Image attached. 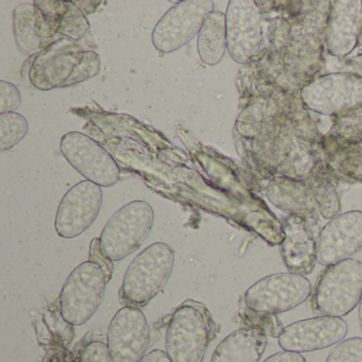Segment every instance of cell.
I'll return each instance as SVG.
<instances>
[{"label": "cell", "instance_id": "1", "mask_svg": "<svg viewBox=\"0 0 362 362\" xmlns=\"http://www.w3.org/2000/svg\"><path fill=\"white\" fill-rule=\"evenodd\" d=\"M101 61L92 50H84L73 40L61 37L33 59L29 80L35 88L52 90L81 83L98 75Z\"/></svg>", "mask_w": 362, "mask_h": 362}, {"label": "cell", "instance_id": "2", "mask_svg": "<svg viewBox=\"0 0 362 362\" xmlns=\"http://www.w3.org/2000/svg\"><path fill=\"white\" fill-rule=\"evenodd\" d=\"M216 324L201 303L186 300L173 313L166 332V353L173 362H202Z\"/></svg>", "mask_w": 362, "mask_h": 362}, {"label": "cell", "instance_id": "3", "mask_svg": "<svg viewBox=\"0 0 362 362\" xmlns=\"http://www.w3.org/2000/svg\"><path fill=\"white\" fill-rule=\"evenodd\" d=\"M362 298V262L346 259L325 267L311 291L310 306L317 317H341Z\"/></svg>", "mask_w": 362, "mask_h": 362}, {"label": "cell", "instance_id": "4", "mask_svg": "<svg viewBox=\"0 0 362 362\" xmlns=\"http://www.w3.org/2000/svg\"><path fill=\"white\" fill-rule=\"evenodd\" d=\"M175 251L165 243L146 247L129 264L119 298L126 306L141 307L152 300L173 272Z\"/></svg>", "mask_w": 362, "mask_h": 362}, {"label": "cell", "instance_id": "5", "mask_svg": "<svg viewBox=\"0 0 362 362\" xmlns=\"http://www.w3.org/2000/svg\"><path fill=\"white\" fill-rule=\"evenodd\" d=\"M154 213L146 201L136 200L118 209L105 224L101 249L112 262H119L136 251L153 226Z\"/></svg>", "mask_w": 362, "mask_h": 362}, {"label": "cell", "instance_id": "6", "mask_svg": "<svg viewBox=\"0 0 362 362\" xmlns=\"http://www.w3.org/2000/svg\"><path fill=\"white\" fill-rule=\"evenodd\" d=\"M107 285L103 269L90 260L74 269L60 294L63 320L74 326L86 323L103 303Z\"/></svg>", "mask_w": 362, "mask_h": 362}, {"label": "cell", "instance_id": "7", "mask_svg": "<svg viewBox=\"0 0 362 362\" xmlns=\"http://www.w3.org/2000/svg\"><path fill=\"white\" fill-rule=\"evenodd\" d=\"M300 97L310 111L339 117L362 107V77L347 71L327 74L304 86Z\"/></svg>", "mask_w": 362, "mask_h": 362}, {"label": "cell", "instance_id": "8", "mask_svg": "<svg viewBox=\"0 0 362 362\" xmlns=\"http://www.w3.org/2000/svg\"><path fill=\"white\" fill-rule=\"evenodd\" d=\"M308 279L293 273H276L256 281L245 294V304L256 313H287L310 296Z\"/></svg>", "mask_w": 362, "mask_h": 362}, {"label": "cell", "instance_id": "9", "mask_svg": "<svg viewBox=\"0 0 362 362\" xmlns=\"http://www.w3.org/2000/svg\"><path fill=\"white\" fill-rule=\"evenodd\" d=\"M213 8L211 0H183L175 4L156 24L152 43L163 54L177 52L199 35Z\"/></svg>", "mask_w": 362, "mask_h": 362}, {"label": "cell", "instance_id": "10", "mask_svg": "<svg viewBox=\"0 0 362 362\" xmlns=\"http://www.w3.org/2000/svg\"><path fill=\"white\" fill-rule=\"evenodd\" d=\"M67 162L88 181L100 187L115 185L120 177V168L113 156L94 139L81 132L63 135L60 144Z\"/></svg>", "mask_w": 362, "mask_h": 362}, {"label": "cell", "instance_id": "11", "mask_svg": "<svg viewBox=\"0 0 362 362\" xmlns=\"http://www.w3.org/2000/svg\"><path fill=\"white\" fill-rule=\"evenodd\" d=\"M226 18V45L233 60L247 64L258 56L262 45V16L252 0H230Z\"/></svg>", "mask_w": 362, "mask_h": 362}, {"label": "cell", "instance_id": "12", "mask_svg": "<svg viewBox=\"0 0 362 362\" xmlns=\"http://www.w3.org/2000/svg\"><path fill=\"white\" fill-rule=\"evenodd\" d=\"M103 205V189L93 182H80L63 197L57 211V233L71 239L86 232L98 217Z\"/></svg>", "mask_w": 362, "mask_h": 362}, {"label": "cell", "instance_id": "13", "mask_svg": "<svg viewBox=\"0 0 362 362\" xmlns=\"http://www.w3.org/2000/svg\"><path fill=\"white\" fill-rule=\"evenodd\" d=\"M150 343L149 326L139 307L124 306L107 329V349L114 362H139Z\"/></svg>", "mask_w": 362, "mask_h": 362}, {"label": "cell", "instance_id": "14", "mask_svg": "<svg viewBox=\"0 0 362 362\" xmlns=\"http://www.w3.org/2000/svg\"><path fill=\"white\" fill-rule=\"evenodd\" d=\"M362 247V211L341 214L330 220L317 238V262L332 266L351 259Z\"/></svg>", "mask_w": 362, "mask_h": 362}, {"label": "cell", "instance_id": "15", "mask_svg": "<svg viewBox=\"0 0 362 362\" xmlns=\"http://www.w3.org/2000/svg\"><path fill=\"white\" fill-rule=\"evenodd\" d=\"M347 330L346 322L341 317H315L289 324L277 339L284 351L309 353L341 342Z\"/></svg>", "mask_w": 362, "mask_h": 362}, {"label": "cell", "instance_id": "16", "mask_svg": "<svg viewBox=\"0 0 362 362\" xmlns=\"http://www.w3.org/2000/svg\"><path fill=\"white\" fill-rule=\"evenodd\" d=\"M326 23V48L332 56H349L359 42L362 31L361 0L332 1Z\"/></svg>", "mask_w": 362, "mask_h": 362}, {"label": "cell", "instance_id": "17", "mask_svg": "<svg viewBox=\"0 0 362 362\" xmlns=\"http://www.w3.org/2000/svg\"><path fill=\"white\" fill-rule=\"evenodd\" d=\"M283 233L281 255L286 268L293 274H310L317 262V239L310 226L302 218L290 215L284 221Z\"/></svg>", "mask_w": 362, "mask_h": 362}, {"label": "cell", "instance_id": "18", "mask_svg": "<svg viewBox=\"0 0 362 362\" xmlns=\"http://www.w3.org/2000/svg\"><path fill=\"white\" fill-rule=\"evenodd\" d=\"M264 192L281 211L302 218L308 226L317 223L319 211L308 183L290 177H273L264 187Z\"/></svg>", "mask_w": 362, "mask_h": 362}, {"label": "cell", "instance_id": "19", "mask_svg": "<svg viewBox=\"0 0 362 362\" xmlns=\"http://www.w3.org/2000/svg\"><path fill=\"white\" fill-rule=\"evenodd\" d=\"M268 345L267 334L254 328L235 330L216 347L211 362H258Z\"/></svg>", "mask_w": 362, "mask_h": 362}, {"label": "cell", "instance_id": "20", "mask_svg": "<svg viewBox=\"0 0 362 362\" xmlns=\"http://www.w3.org/2000/svg\"><path fill=\"white\" fill-rule=\"evenodd\" d=\"M226 18L220 11H213L203 24L198 37V52L205 64H218L226 54Z\"/></svg>", "mask_w": 362, "mask_h": 362}, {"label": "cell", "instance_id": "21", "mask_svg": "<svg viewBox=\"0 0 362 362\" xmlns=\"http://www.w3.org/2000/svg\"><path fill=\"white\" fill-rule=\"evenodd\" d=\"M35 12V29L37 37L46 48L61 39L59 35L63 16L69 8V1H40L33 3Z\"/></svg>", "mask_w": 362, "mask_h": 362}, {"label": "cell", "instance_id": "22", "mask_svg": "<svg viewBox=\"0 0 362 362\" xmlns=\"http://www.w3.org/2000/svg\"><path fill=\"white\" fill-rule=\"evenodd\" d=\"M13 28L16 44L23 54L31 56L45 49L46 46L37 37L35 29V5L24 4L14 9Z\"/></svg>", "mask_w": 362, "mask_h": 362}, {"label": "cell", "instance_id": "23", "mask_svg": "<svg viewBox=\"0 0 362 362\" xmlns=\"http://www.w3.org/2000/svg\"><path fill=\"white\" fill-rule=\"evenodd\" d=\"M313 189L317 211L325 219H334L340 213V200L336 188L327 177H315L308 182Z\"/></svg>", "mask_w": 362, "mask_h": 362}, {"label": "cell", "instance_id": "24", "mask_svg": "<svg viewBox=\"0 0 362 362\" xmlns=\"http://www.w3.org/2000/svg\"><path fill=\"white\" fill-rule=\"evenodd\" d=\"M28 132L26 118L16 112L0 114V150L7 151L20 143Z\"/></svg>", "mask_w": 362, "mask_h": 362}, {"label": "cell", "instance_id": "25", "mask_svg": "<svg viewBox=\"0 0 362 362\" xmlns=\"http://www.w3.org/2000/svg\"><path fill=\"white\" fill-rule=\"evenodd\" d=\"M90 31V24L86 14L74 1H69V8L63 16L59 35L77 42L83 39Z\"/></svg>", "mask_w": 362, "mask_h": 362}, {"label": "cell", "instance_id": "26", "mask_svg": "<svg viewBox=\"0 0 362 362\" xmlns=\"http://www.w3.org/2000/svg\"><path fill=\"white\" fill-rule=\"evenodd\" d=\"M239 317H240L241 323L245 324L247 327L260 330L267 336L272 337V338H279L284 329L283 323L276 317V315L256 313V311L245 307V309L239 313Z\"/></svg>", "mask_w": 362, "mask_h": 362}, {"label": "cell", "instance_id": "27", "mask_svg": "<svg viewBox=\"0 0 362 362\" xmlns=\"http://www.w3.org/2000/svg\"><path fill=\"white\" fill-rule=\"evenodd\" d=\"M334 134L349 143H359L362 141V107L345 115L336 117Z\"/></svg>", "mask_w": 362, "mask_h": 362}, {"label": "cell", "instance_id": "28", "mask_svg": "<svg viewBox=\"0 0 362 362\" xmlns=\"http://www.w3.org/2000/svg\"><path fill=\"white\" fill-rule=\"evenodd\" d=\"M326 362H362V338L341 341L328 354Z\"/></svg>", "mask_w": 362, "mask_h": 362}, {"label": "cell", "instance_id": "29", "mask_svg": "<svg viewBox=\"0 0 362 362\" xmlns=\"http://www.w3.org/2000/svg\"><path fill=\"white\" fill-rule=\"evenodd\" d=\"M22 96L20 90L10 82L0 81V114L10 113L20 107Z\"/></svg>", "mask_w": 362, "mask_h": 362}, {"label": "cell", "instance_id": "30", "mask_svg": "<svg viewBox=\"0 0 362 362\" xmlns=\"http://www.w3.org/2000/svg\"><path fill=\"white\" fill-rule=\"evenodd\" d=\"M79 362H114L110 355L107 344L101 341H93L82 349Z\"/></svg>", "mask_w": 362, "mask_h": 362}, {"label": "cell", "instance_id": "31", "mask_svg": "<svg viewBox=\"0 0 362 362\" xmlns=\"http://www.w3.org/2000/svg\"><path fill=\"white\" fill-rule=\"evenodd\" d=\"M88 260L98 264L105 273L107 283L112 279L114 272L113 262L105 255V252L101 249L100 238H94L90 245V253Z\"/></svg>", "mask_w": 362, "mask_h": 362}, {"label": "cell", "instance_id": "32", "mask_svg": "<svg viewBox=\"0 0 362 362\" xmlns=\"http://www.w3.org/2000/svg\"><path fill=\"white\" fill-rule=\"evenodd\" d=\"M262 362H306V359L303 357L302 354L283 351L273 354Z\"/></svg>", "mask_w": 362, "mask_h": 362}, {"label": "cell", "instance_id": "33", "mask_svg": "<svg viewBox=\"0 0 362 362\" xmlns=\"http://www.w3.org/2000/svg\"><path fill=\"white\" fill-rule=\"evenodd\" d=\"M139 362H173L167 355L166 351L160 349H154L150 353L146 354Z\"/></svg>", "mask_w": 362, "mask_h": 362}, {"label": "cell", "instance_id": "34", "mask_svg": "<svg viewBox=\"0 0 362 362\" xmlns=\"http://www.w3.org/2000/svg\"><path fill=\"white\" fill-rule=\"evenodd\" d=\"M347 73L355 74L362 77V57H356L351 60V71Z\"/></svg>", "mask_w": 362, "mask_h": 362}, {"label": "cell", "instance_id": "35", "mask_svg": "<svg viewBox=\"0 0 362 362\" xmlns=\"http://www.w3.org/2000/svg\"><path fill=\"white\" fill-rule=\"evenodd\" d=\"M358 317H359L360 329H361L362 332V298L361 300H360L359 303V309H358Z\"/></svg>", "mask_w": 362, "mask_h": 362}]
</instances>
